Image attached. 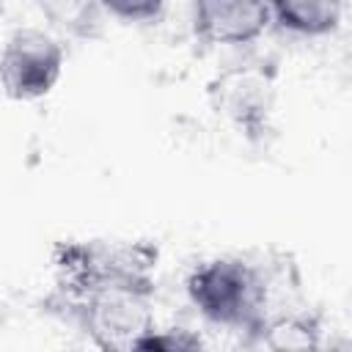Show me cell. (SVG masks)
<instances>
[{
  "mask_svg": "<svg viewBox=\"0 0 352 352\" xmlns=\"http://www.w3.org/2000/svg\"><path fill=\"white\" fill-rule=\"evenodd\" d=\"M184 289L198 316L214 327L256 333L267 319L270 280L256 264L239 256H217L195 264Z\"/></svg>",
  "mask_w": 352,
  "mask_h": 352,
  "instance_id": "cell-1",
  "label": "cell"
},
{
  "mask_svg": "<svg viewBox=\"0 0 352 352\" xmlns=\"http://www.w3.org/2000/svg\"><path fill=\"white\" fill-rule=\"evenodd\" d=\"M157 250L146 242L91 239L69 242L55 250L58 283L72 294H91L104 289L154 292Z\"/></svg>",
  "mask_w": 352,
  "mask_h": 352,
  "instance_id": "cell-2",
  "label": "cell"
},
{
  "mask_svg": "<svg viewBox=\"0 0 352 352\" xmlns=\"http://www.w3.org/2000/svg\"><path fill=\"white\" fill-rule=\"evenodd\" d=\"M63 47L41 28H16L0 47V91L14 102L52 94L63 74Z\"/></svg>",
  "mask_w": 352,
  "mask_h": 352,
  "instance_id": "cell-3",
  "label": "cell"
},
{
  "mask_svg": "<svg viewBox=\"0 0 352 352\" xmlns=\"http://www.w3.org/2000/svg\"><path fill=\"white\" fill-rule=\"evenodd\" d=\"M146 292L104 289L74 297V314L85 336L107 349H138L143 336L154 330Z\"/></svg>",
  "mask_w": 352,
  "mask_h": 352,
  "instance_id": "cell-4",
  "label": "cell"
},
{
  "mask_svg": "<svg viewBox=\"0 0 352 352\" xmlns=\"http://www.w3.org/2000/svg\"><path fill=\"white\" fill-rule=\"evenodd\" d=\"M270 25V0H192V33L212 47L250 44Z\"/></svg>",
  "mask_w": 352,
  "mask_h": 352,
  "instance_id": "cell-5",
  "label": "cell"
},
{
  "mask_svg": "<svg viewBox=\"0 0 352 352\" xmlns=\"http://www.w3.org/2000/svg\"><path fill=\"white\" fill-rule=\"evenodd\" d=\"M270 88L272 85L261 72L231 69L212 85V96L217 113L228 116L242 129H256L270 110Z\"/></svg>",
  "mask_w": 352,
  "mask_h": 352,
  "instance_id": "cell-6",
  "label": "cell"
},
{
  "mask_svg": "<svg viewBox=\"0 0 352 352\" xmlns=\"http://www.w3.org/2000/svg\"><path fill=\"white\" fill-rule=\"evenodd\" d=\"M272 22L305 38H322L341 28L344 0H270Z\"/></svg>",
  "mask_w": 352,
  "mask_h": 352,
  "instance_id": "cell-7",
  "label": "cell"
},
{
  "mask_svg": "<svg viewBox=\"0 0 352 352\" xmlns=\"http://www.w3.org/2000/svg\"><path fill=\"white\" fill-rule=\"evenodd\" d=\"M41 14L66 33H85L96 22L99 0H36Z\"/></svg>",
  "mask_w": 352,
  "mask_h": 352,
  "instance_id": "cell-8",
  "label": "cell"
},
{
  "mask_svg": "<svg viewBox=\"0 0 352 352\" xmlns=\"http://www.w3.org/2000/svg\"><path fill=\"white\" fill-rule=\"evenodd\" d=\"M99 6L124 22H151L162 14L165 0H99Z\"/></svg>",
  "mask_w": 352,
  "mask_h": 352,
  "instance_id": "cell-9",
  "label": "cell"
}]
</instances>
